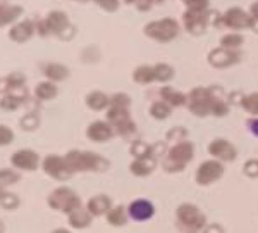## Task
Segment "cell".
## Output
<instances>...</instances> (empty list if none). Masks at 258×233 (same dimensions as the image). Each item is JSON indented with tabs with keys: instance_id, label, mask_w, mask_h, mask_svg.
Here are the masks:
<instances>
[{
	"instance_id": "cell-1",
	"label": "cell",
	"mask_w": 258,
	"mask_h": 233,
	"mask_svg": "<svg viewBox=\"0 0 258 233\" xmlns=\"http://www.w3.org/2000/svg\"><path fill=\"white\" fill-rule=\"evenodd\" d=\"M64 157L73 173H86V171L102 173L107 171L110 166L109 159H105V157L100 156L97 152H90V151H69Z\"/></svg>"
},
{
	"instance_id": "cell-2",
	"label": "cell",
	"mask_w": 258,
	"mask_h": 233,
	"mask_svg": "<svg viewBox=\"0 0 258 233\" xmlns=\"http://www.w3.org/2000/svg\"><path fill=\"white\" fill-rule=\"evenodd\" d=\"M219 97H226L220 86H197L188 94V109L191 114L198 116V118H205L212 114L214 109V102Z\"/></svg>"
},
{
	"instance_id": "cell-3",
	"label": "cell",
	"mask_w": 258,
	"mask_h": 233,
	"mask_svg": "<svg viewBox=\"0 0 258 233\" xmlns=\"http://www.w3.org/2000/svg\"><path fill=\"white\" fill-rule=\"evenodd\" d=\"M193 156L195 145L189 140H182V142L174 144L167 151L164 159H162V168L167 173H179L186 168V164L193 159Z\"/></svg>"
},
{
	"instance_id": "cell-4",
	"label": "cell",
	"mask_w": 258,
	"mask_h": 233,
	"mask_svg": "<svg viewBox=\"0 0 258 233\" xmlns=\"http://www.w3.org/2000/svg\"><path fill=\"white\" fill-rule=\"evenodd\" d=\"M47 204L50 209L59 211V213H64V214L73 213L74 209L83 206L81 197L74 192L73 189H69V187H57V189H53L52 192L48 194Z\"/></svg>"
},
{
	"instance_id": "cell-5",
	"label": "cell",
	"mask_w": 258,
	"mask_h": 233,
	"mask_svg": "<svg viewBox=\"0 0 258 233\" xmlns=\"http://www.w3.org/2000/svg\"><path fill=\"white\" fill-rule=\"evenodd\" d=\"M143 31L148 38L159 41V43H169L179 35V23L172 18L155 19L145 24Z\"/></svg>"
},
{
	"instance_id": "cell-6",
	"label": "cell",
	"mask_w": 258,
	"mask_h": 233,
	"mask_svg": "<svg viewBox=\"0 0 258 233\" xmlns=\"http://www.w3.org/2000/svg\"><path fill=\"white\" fill-rule=\"evenodd\" d=\"M177 224L186 233H198L207 226V218L195 204H181L177 207Z\"/></svg>"
},
{
	"instance_id": "cell-7",
	"label": "cell",
	"mask_w": 258,
	"mask_h": 233,
	"mask_svg": "<svg viewBox=\"0 0 258 233\" xmlns=\"http://www.w3.org/2000/svg\"><path fill=\"white\" fill-rule=\"evenodd\" d=\"M105 118V121H109L114 128L115 135L122 138H131L136 135V123L133 121L129 107H109Z\"/></svg>"
},
{
	"instance_id": "cell-8",
	"label": "cell",
	"mask_w": 258,
	"mask_h": 233,
	"mask_svg": "<svg viewBox=\"0 0 258 233\" xmlns=\"http://www.w3.org/2000/svg\"><path fill=\"white\" fill-rule=\"evenodd\" d=\"M256 21L251 18V14L241 7H229L222 14V26L231 28L232 31H243V30H253Z\"/></svg>"
},
{
	"instance_id": "cell-9",
	"label": "cell",
	"mask_w": 258,
	"mask_h": 233,
	"mask_svg": "<svg viewBox=\"0 0 258 233\" xmlns=\"http://www.w3.org/2000/svg\"><path fill=\"white\" fill-rule=\"evenodd\" d=\"M41 169L45 171L47 176L57 181H66L73 176V171L69 169L68 162H66L64 156H57V154H48L41 161Z\"/></svg>"
},
{
	"instance_id": "cell-10",
	"label": "cell",
	"mask_w": 258,
	"mask_h": 233,
	"mask_svg": "<svg viewBox=\"0 0 258 233\" xmlns=\"http://www.w3.org/2000/svg\"><path fill=\"white\" fill-rule=\"evenodd\" d=\"M47 21L52 35H55L62 41H68L76 35V28L71 24L68 14L64 11H50L47 14Z\"/></svg>"
},
{
	"instance_id": "cell-11",
	"label": "cell",
	"mask_w": 258,
	"mask_h": 233,
	"mask_svg": "<svg viewBox=\"0 0 258 233\" xmlns=\"http://www.w3.org/2000/svg\"><path fill=\"white\" fill-rule=\"evenodd\" d=\"M226 173V168L224 164L217 159H209V161H203L200 164V168L197 169V183L198 185H212V183L219 181L220 178L224 176Z\"/></svg>"
},
{
	"instance_id": "cell-12",
	"label": "cell",
	"mask_w": 258,
	"mask_h": 233,
	"mask_svg": "<svg viewBox=\"0 0 258 233\" xmlns=\"http://www.w3.org/2000/svg\"><path fill=\"white\" fill-rule=\"evenodd\" d=\"M11 166L16 171H36L41 166V159L33 149H19L11 156Z\"/></svg>"
},
{
	"instance_id": "cell-13",
	"label": "cell",
	"mask_w": 258,
	"mask_h": 233,
	"mask_svg": "<svg viewBox=\"0 0 258 233\" xmlns=\"http://www.w3.org/2000/svg\"><path fill=\"white\" fill-rule=\"evenodd\" d=\"M210 12L212 11H189L182 14V24H184L186 31L191 35H203L210 23Z\"/></svg>"
},
{
	"instance_id": "cell-14",
	"label": "cell",
	"mask_w": 258,
	"mask_h": 233,
	"mask_svg": "<svg viewBox=\"0 0 258 233\" xmlns=\"http://www.w3.org/2000/svg\"><path fill=\"white\" fill-rule=\"evenodd\" d=\"M209 64L214 66L217 69H224V68H231V66L238 64L241 61V52L239 51H229V49L224 47H217L214 51H210L209 54Z\"/></svg>"
},
{
	"instance_id": "cell-15",
	"label": "cell",
	"mask_w": 258,
	"mask_h": 233,
	"mask_svg": "<svg viewBox=\"0 0 258 233\" xmlns=\"http://www.w3.org/2000/svg\"><path fill=\"white\" fill-rule=\"evenodd\" d=\"M209 152L214 159H217L220 162H231L236 159L238 151L229 140L226 138H215L209 144Z\"/></svg>"
},
{
	"instance_id": "cell-16",
	"label": "cell",
	"mask_w": 258,
	"mask_h": 233,
	"mask_svg": "<svg viewBox=\"0 0 258 233\" xmlns=\"http://www.w3.org/2000/svg\"><path fill=\"white\" fill-rule=\"evenodd\" d=\"M115 131L114 128L110 126L109 121H102V119H97V121H91L86 128V136L95 144H105L109 140L114 138Z\"/></svg>"
},
{
	"instance_id": "cell-17",
	"label": "cell",
	"mask_w": 258,
	"mask_h": 233,
	"mask_svg": "<svg viewBox=\"0 0 258 233\" xmlns=\"http://www.w3.org/2000/svg\"><path fill=\"white\" fill-rule=\"evenodd\" d=\"M127 214L131 219H135V221H148V219L153 218V214H155V207H153V204L147 201V199H136V201H133L131 204L127 206Z\"/></svg>"
},
{
	"instance_id": "cell-18",
	"label": "cell",
	"mask_w": 258,
	"mask_h": 233,
	"mask_svg": "<svg viewBox=\"0 0 258 233\" xmlns=\"http://www.w3.org/2000/svg\"><path fill=\"white\" fill-rule=\"evenodd\" d=\"M36 33L35 19H23L9 30V38L16 43H24Z\"/></svg>"
},
{
	"instance_id": "cell-19",
	"label": "cell",
	"mask_w": 258,
	"mask_h": 233,
	"mask_svg": "<svg viewBox=\"0 0 258 233\" xmlns=\"http://www.w3.org/2000/svg\"><path fill=\"white\" fill-rule=\"evenodd\" d=\"M30 99H31V95L28 90L21 91V94H6L0 97V109L6 111V112L18 111L19 107L26 106Z\"/></svg>"
},
{
	"instance_id": "cell-20",
	"label": "cell",
	"mask_w": 258,
	"mask_h": 233,
	"mask_svg": "<svg viewBox=\"0 0 258 233\" xmlns=\"http://www.w3.org/2000/svg\"><path fill=\"white\" fill-rule=\"evenodd\" d=\"M112 201L109 195L105 194H97L86 202V209L90 211L93 218H98V216H107V213L112 209Z\"/></svg>"
},
{
	"instance_id": "cell-21",
	"label": "cell",
	"mask_w": 258,
	"mask_h": 233,
	"mask_svg": "<svg viewBox=\"0 0 258 233\" xmlns=\"http://www.w3.org/2000/svg\"><path fill=\"white\" fill-rule=\"evenodd\" d=\"M41 73L45 74L48 81L53 83L64 81L69 78V68L66 64H60V62H45L41 66Z\"/></svg>"
},
{
	"instance_id": "cell-22",
	"label": "cell",
	"mask_w": 258,
	"mask_h": 233,
	"mask_svg": "<svg viewBox=\"0 0 258 233\" xmlns=\"http://www.w3.org/2000/svg\"><path fill=\"white\" fill-rule=\"evenodd\" d=\"M68 223L74 230H85V228H88L93 223V216L86 209V206H81L68 214Z\"/></svg>"
},
{
	"instance_id": "cell-23",
	"label": "cell",
	"mask_w": 258,
	"mask_h": 233,
	"mask_svg": "<svg viewBox=\"0 0 258 233\" xmlns=\"http://www.w3.org/2000/svg\"><path fill=\"white\" fill-rule=\"evenodd\" d=\"M21 14H23V6L9 4L7 0H0V28L14 23Z\"/></svg>"
},
{
	"instance_id": "cell-24",
	"label": "cell",
	"mask_w": 258,
	"mask_h": 233,
	"mask_svg": "<svg viewBox=\"0 0 258 233\" xmlns=\"http://www.w3.org/2000/svg\"><path fill=\"white\" fill-rule=\"evenodd\" d=\"M157 168V157L148 156V157H140V159H135L129 164V171H131L135 176H148V174L153 173V169Z\"/></svg>"
},
{
	"instance_id": "cell-25",
	"label": "cell",
	"mask_w": 258,
	"mask_h": 233,
	"mask_svg": "<svg viewBox=\"0 0 258 233\" xmlns=\"http://www.w3.org/2000/svg\"><path fill=\"white\" fill-rule=\"evenodd\" d=\"M159 95H160V101L167 102L172 109L174 107H181V106H186V104H188V95H184L182 91L172 88V86H162Z\"/></svg>"
},
{
	"instance_id": "cell-26",
	"label": "cell",
	"mask_w": 258,
	"mask_h": 233,
	"mask_svg": "<svg viewBox=\"0 0 258 233\" xmlns=\"http://www.w3.org/2000/svg\"><path fill=\"white\" fill-rule=\"evenodd\" d=\"M86 106L90 107L91 111H105L109 109V104H110V95H107L105 91L102 90H91L85 99Z\"/></svg>"
},
{
	"instance_id": "cell-27",
	"label": "cell",
	"mask_w": 258,
	"mask_h": 233,
	"mask_svg": "<svg viewBox=\"0 0 258 233\" xmlns=\"http://www.w3.org/2000/svg\"><path fill=\"white\" fill-rule=\"evenodd\" d=\"M36 99L40 102H48V101H53V99L59 95V88L53 81H40L38 85L35 86V91H33Z\"/></svg>"
},
{
	"instance_id": "cell-28",
	"label": "cell",
	"mask_w": 258,
	"mask_h": 233,
	"mask_svg": "<svg viewBox=\"0 0 258 233\" xmlns=\"http://www.w3.org/2000/svg\"><path fill=\"white\" fill-rule=\"evenodd\" d=\"M21 180V173L14 168H2L0 169V199L4 197L12 185H16Z\"/></svg>"
},
{
	"instance_id": "cell-29",
	"label": "cell",
	"mask_w": 258,
	"mask_h": 233,
	"mask_svg": "<svg viewBox=\"0 0 258 233\" xmlns=\"http://www.w3.org/2000/svg\"><path fill=\"white\" fill-rule=\"evenodd\" d=\"M107 223L110 224V226H124L127 221H129V214H127V207L126 206H114L112 209L107 213L105 216Z\"/></svg>"
},
{
	"instance_id": "cell-30",
	"label": "cell",
	"mask_w": 258,
	"mask_h": 233,
	"mask_svg": "<svg viewBox=\"0 0 258 233\" xmlns=\"http://www.w3.org/2000/svg\"><path fill=\"white\" fill-rule=\"evenodd\" d=\"M133 80L138 85H150V83L155 81V73H153V66L141 64L133 71Z\"/></svg>"
},
{
	"instance_id": "cell-31",
	"label": "cell",
	"mask_w": 258,
	"mask_h": 233,
	"mask_svg": "<svg viewBox=\"0 0 258 233\" xmlns=\"http://www.w3.org/2000/svg\"><path fill=\"white\" fill-rule=\"evenodd\" d=\"M170 114H172V107L164 101H155L152 106H150V116L155 118V119H159V121H162V119H167Z\"/></svg>"
},
{
	"instance_id": "cell-32",
	"label": "cell",
	"mask_w": 258,
	"mask_h": 233,
	"mask_svg": "<svg viewBox=\"0 0 258 233\" xmlns=\"http://www.w3.org/2000/svg\"><path fill=\"white\" fill-rule=\"evenodd\" d=\"M243 35L238 31H232V33H227L220 38V47L224 49H229V51H239V47L243 45Z\"/></svg>"
},
{
	"instance_id": "cell-33",
	"label": "cell",
	"mask_w": 258,
	"mask_h": 233,
	"mask_svg": "<svg viewBox=\"0 0 258 233\" xmlns=\"http://www.w3.org/2000/svg\"><path fill=\"white\" fill-rule=\"evenodd\" d=\"M19 124H21V128H23L24 131L36 130V128H38V124H40V114H38V111H28L24 116H21Z\"/></svg>"
},
{
	"instance_id": "cell-34",
	"label": "cell",
	"mask_w": 258,
	"mask_h": 233,
	"mask_svg": "<svg viewBox=\"0 0 258 233\" xmlns=\"http://www.w3.org/2000/svg\"><path fill=\"white\" fill-rule=\"evenodd\" d=\"M153 73H155V81H169L174 78V68L167 62H159L153 66Z\"/></svg>"
},
{
	"instance_id": "cell-35",
	"label": "cell",
	"mask_w": 258,
	"mask_h": 233,
	"mask_svg": "<svg viewBox=\"0 0 258 233\" xmlns=\"http://www.w3.org/2000/svg\"><path fill=\"white\" fill-rule=\"evenodd\" d=\"M131 154L135 156V159H140V157H148L153 156L152 154V145H148L147 142H143L141 138H136L135 142L131 144Z\"/></svg>"
},
{
	"instance_id": "cell-36",
	"label": "cell",
	"mask_w": 258,
	"mask_h": 233,
	"mask_svg": "<svg viewBox=\"0 0 258 233\" xmlns=\"http://www.w3.org/2000/svg\"><path fill=\"white\" fill-rule=\"evenodd\" d=\"M241 106H243V109L246 111L248 114L258 118V91H253V94L244 95L243 101H241Z\"/></svg>"
},
{
	"instance_id": "cell-37",
	"label": "cell",
	"mask_w": 258,
	"mask_h": 233,
	"mask_svg": "<svg viewBox=\"0 0 258 233\" xmlns=\"http://www.w3.org/2000/svg\"><path fill=\"white\" fill-rule=\"evenodd\" d=\"M0 207H2V209H6V211L19 209V207H21L19 195H16V194H12V192H7L2 199H0Z\"/></svg>"
},
{
	"instance_id": "cell-38",
	"label": "cell",
	"mask_w": 258,
	"mask_h": 233,
	"mask_svg": "<svg viewBox=\"0 0 258 233\" xmlns=\"http://www.w3.org/2000/svg\"><path fill=\"white\" fill-rule=\"evenodd\" d=\"M109 107H131V97L124 91H117V94L110 95Z\"/></svg>"
},
{
	"instance_id": "cell-39",
	"label": "cell",
	"mask_w": 258,
	"mask_h": 233,
	"mask_svg": "<svg viewBox=\"0 0 258 233\" xmlns=\"http://www.w3.org/2000/svg\"><path fill=\"white\" fill-rule=\"evenodd\" d=\"M100 59V49L97 47V45H90V47L83 49L81 52V61L83 62H97Z\"/></svg>"
},
{
	"instance_id": "cell-40",
	"label": "cell",
	"mask_w": 258,
	"mask_h": 233,
	"mask_svg": "<svg viewBox=\"0 0 258 233\" xmlns=\"http://www.w3.org/2000/svg\"><path fill=\"white\" fill-rule=\"evenodd\" d=\"M186 136H188V130L186 128H182V126H176V128H172V130H169L167 131V135H165V138L169 140H174V142H182V140H186Z\"/></svg>"
},
{
	"instance_id": "cell-41",
	"label": "cell",
	"mask_w": 258,
	"mask_h": 233,
	"mask_svg": "<svg viewBox=\"0 0 258 233\" xmlns=\"http://www.w3.org/2000/svg\"><path fill=\"white\" fill-rule=\"evenodd\" d=\"M14 142V131L7 124H0V147H6Z\"/></svg>"
},
{
	"instance_id": "cell-42",
	"label": "cell",
	"mask_w": 258,
	"mask_h": 233,
	"mask_svg": "<svg viewBox=\"0 0 258 233\" xmlns=\"http://www.w3.org/2000/svg\"><path fill=\"white\" fill-rule=\"evenodd\" d=\"M35 23H36V35H40L41 38H47V36L52 35L47 18H38V19H35Z\"/></svg>"
},
{
	"instance_id": "cell-43",
	"label": "cell",
	"mask_w": 258,
	"mask_h": 233,
	"mask_svg": "<svg viewBox=\"0 0 258 233\" xmlns=\"http://www.w3.org/2000/svg\"><path fill=\"white\" fill-rule=\"evenodd\" d=\"M184 6L189 11H209L210 0H186Z\"/></svg>"
},
{
	"instance_id": "cell-44",
	"label": "cell",
	"mask_w": 258,
	"mask_h": 233,
	"mask_svg": "<svg viewBox=\"0 0 258 233\" xmlns=\"http://www.w3.org/2000/svg\"><path fill=\"white\" fill-rule=\"evenodd\" d=\"M244 174L249 178H258V159H248L243 166Z\"/></svg>"
},
{
	"instance_id": "cell-45",
	"label": "cell",
	"mask_w": 258,
	"mask_h": 233,
	"mask_svg": "<svg viewBox=\"0 0 258 233\" xmlns=\"http://www.w3.org/2000/svg\"><path fill=\"white\" fill-rule=\"evenodd\" d=\"M97 6L102 7L103 11H107V12H114V11H117L119 9V6H120V0H93Z\"/></svg>"
},
{
	"instance_id": "cell-46",
	"label": "cell",
	"mask_w": 258,
	"mask_h": 233,
	"mask_svg": "<svg viewBox=\"0 0 258 233\" xmlns=\"http://www.w3.org/2000/svg\"><path fill=\"white\" fill-rule=\"evenodd\" d=\"M135 6H136V9H138V11L147 12V11L152 9L153 6H155V2H153V0H138Z\"/></svg>"
},
{
	"instance_id": "cell-47",
	"label": "cell",
	"mask_w": 258,
	"mask_h": 233,
	"mask_svg": "<svg viewBox=\"0 0 258 233\" xmlns=\"http://www.w3.org/2000/svg\"><path fill=\"white\" fill-rule=\"evenodd\" d=\"M6 94H11V85L7 81V76H0V97Z\"/></svg>"
},
{
	"instance_id": "cell-48",
	"label": "cell",
	"mask_w": 258,
	"mask_h": 233,
	"mask_svg": "<svg viewBox=\"0 0 258 233\" xmlns=\"http://www.w3.org/2000/svg\"><path fill=\"white\" fill-rule=\"evenodd\" d=\"M246 124H248V130L251 131L255 136H258V118H251V119H248Z\"/></svg>"
},
{
	"instance_id": "cell-49",
	"label": "cell",
	"mask_w": 258,
	"mask_h": 233,
	"mask_svg": "<svg viewBox=\"0 0 258 233\" xmlns=\"http://www.w3.org/2000/svg\"><path fill=\"white\" fill-rule=\"evenodd\" d=\"M249 14H251V18L258 23V0L249 6Z\"/></svg>"
},
{
	"instance_id": "cell-50",
	"label": "cell",
	"mask_w": 258,
	"mask_h": 233,
	"mask_svg": "<svg viewBox=\"0 0 258 233\" xmlns=\"http://www.w3.org/2000/svg\"><path fill=\"white\" fill-rule=\"evenodd\" d=\"M203 233H224V230L219 226V224H212V226L207 228V230L203 231Z\"/></svg>"
},
{
	"instance_id": "cell-51",
	"label": "cell",
	"mask_w": 258,
	"mask_h": 233,
	"mask_svg": "<svg viewBox=\"0 0 258 233\" xmlns=\"http://www.w3.org/2000/svg\"><path fill=\"white\" fill-rule=\"evenodd\" d=\"M50 233H71V230H68V228H55V230H52Z\"/></svg>"
},
{
	"instance_id": "cell-52",
	"label": "cell",
	"mask_w": 258,
	"mask_h": 233,
	"mask_svg": "<svg viewBox=\"0 0 258 233\" xmlns=\"http://www.w3.org/2000/svg\"><path fill=\"white\" fill-rule=\"evenodd\" d=\"M6 231V224H4V221L0 219V233H4Z\"/></svg>"
},
{
	"instance_id": "cell-53",
	"label": "cell",
	"mask_w": 258,
	"mask_h": 233,
	"mask_svg": "<svg viewBox=\"0 0 258 233\" xmlns=\"http://www.w3.org/2000/svg\"><path fill=\"white\" fill-rule=\"evenodd\" d=\"M122 2H124V4H136L138 0H122Z\"/></svg>"
},
{
	"instance_id": "cell-54",
	"label": "cell",
	"mask_w": 258,
	"mask_h": 233,
	"mask_svg": "<svg viewBox=\"0 0 258 233\" xmlns=\"http://www.w3.org/2000/svg\"><path fill=\"white\" fill-rule=\"evenodd\" d=\"M76 2H86V0H76Z\"/></svg>"
},
{
	"instance_id": "cell-55",
	"label": "cell",
	"mask_w": 258,
	"mask_h": 233,
	"mask_svg": "<svg viewBox=\"0 0 258 233\" xmlns=\"http://www.w3.org/2000/svg\"><path fill=\"white\" fill-rule=\"evenodd\" d=\"M184 2H186V0H182V4H184Z\"/></svg>"
}]
</instances>
